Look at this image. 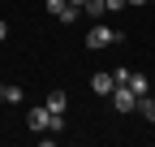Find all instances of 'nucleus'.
Instances as JSON below:
<instances>
[{"label":"nucleus","instance_id":"obj_1","mask_svg":"<svg viewBox=\"0 0 155 147\" xmlns=\"http://www.w3.org/2000/svg\"><path fill=\"white\" fill-rule=\"evenodd\" d=\"M26 125H30V130H39V134H61L65 130V113H52V108L48 104H39V108H30V113H26Z\"/></svg>","mask_w":155,"mask_h":147},{"label":"nucleus","instance_id":"obj_2","mask_svg":"<svg viewBox=\"0 0 155 147\" xmlns=\"http://www.w3.org/2000/svg\"><path fill=\"white\" fill-rule=\"evenodd\" d=\"M125 39V30H112V26H91L86 30V48L91 52H99V48H108V43H121Z\"/></svg>","mask_w":155,"mask_h":147},{"label":"nucleus","instance_id":"obj_3","mask_svg":"<svg viewBox=\"0 0 155 147\" xmlns=\"http://www.w3.org/2000/svg\"><path fill=\"white\" fill-rule=\"evenodd\" d=\"M112 108L116 113H134V108H138V95L129 91V82H116L112 87Z\"/></svg>","mask_w":155,"mask_h":147},{"label":"nucleus","instance_id":"obj_4","mask_svg":"<svg viewBox=\"0 0 155 147\" xmlns=\"http://www.w3.org/2000/svg\"><path fill=\"white\" fill-rule=\"evenodd\" d=\"M112 87H116V78H112V74H95V78H91V91H95V95H112Z\"/></svg>","mask_w":155,"mask_h":147},{"label":"nucleus","instance_id":"obj_5","mask_svg":"<svg viewBox=\"0 0 155 147\" xmlns=\"http://www.w3.org/2000/svg\"><path fill=\"white\" fill-rule=\"evenodd\" d=\"M22 100H26V95H22V87H17V82H13V87L0 82V104H9V108H13V104H22Z\"/></svg>","mask_w":155,"mask_h":147},{"label":"nucleus","instance_id":"obj_6","mask_svg":"<svg viewBox=\"0 0 155 147\" xmlns=\"http://www.w3.org/2000/svg\"><path fill=\"white\" fill-rule=\"evenodd\" d=\"M129 91H134L138 100H142V95H151V87H147V74H134V69H129Z\"/></svg>","mask_w":155,"mask_h":147},{"label":"nucleus","instance_id":"obj_7","mask_svg":"<svg viewBox=\"0 0 155 147\" xmlns=\"http://www.w3.org/2000/svg\"><path fill=\"white\" fill-rule=\"evenodd\" d=\"M43 104L52 108V113H65V108H69V95H65V91H52V95H48Z\"/></svg>","mask_w":155,"mask_h":147},{"label":"nucleus","instance_id":"obj_8","mask_svg":"<svg viewBox=\"0 0 155 147\" xmlns=\"http://www.w3.org/2000/svg\"><path fill=\"white\" fill-rule=\"evenodd\" d=\"M138 113H142V117L155 125V100H151V95H142V100H138Z\"/></svg>","mask_w":155,"mask_h":147},{"label":"nucleus","instance_id":"obj_9","mask_svg":"<svg viewBox=\"0 0 155 147\" xmlns=\"http://www.w3.org/2000/svg\"><path fill=\"white\" fill-rule=\"evenodd\" d=\"M104 9H108V5H104V0H86V5H82V13H86V17H99Z\"/></svg>","mask_w":155,"mask_h":147},{"label":"nucleus","instance_id":"obj_10","mask_svg":"<svg viewBox=\"0 0 155 147\" xmlns=\"http://www.w3.org/2000/svg\"><path fill=\"white\" fill-rule=\"evenodd\" d=\"M78 13H82V9H78V5H65L61 13H56V17H61V22H78Z\"/></svg>","mask_w":155,"mask_h":147},{"label":"nucleus","instance_id":"obj_11","mask_svg":"<svg viewBox=\"0 0 155 147\" xmlns=\"http://www.w3.org/2000/svg\"><path fill=\"white\" fill-rule=\"evenodd\" d=\"M43 5H48V13H61V9L69 5V0H43Z\"/></svg>","mask_w":155,"mask_h":147},{"label":"nucleus","instance_id":"obj_12","mask_svg":"<svg viewBox=\"0 0 155 147\" xmlns=\"http://www.w3.org/2000/svg\"><path fill=\"white\" fill-rule=\"evenodd\" d=\"M104 5H108V9L116 13V9H125V0H104Z\"/></svg>","mask_w":155,"mask_h":147},{"label":"nucleus","instance_id":"obj_13","mask_svg":"<svg viewBox=\"0 0 155 147\" xmlns=\"http://www.w3.org/2000/svg\"><path fill=\"white\" fill-rule=\"evenodd\" d=\"M5 35H9V22H5V17H0V43H5Z\"/></svg>","mask_w":155,"mask_h":147},{"label":"nucleus","instance_id":"obj_14","mask_svg":"<svg viewBox=\"0 0 155 147\" xmlns=\"http://www.w3.org/2000/svg\"><path fill=\"white\" fill-rule=\"evenodd\" d=\"M125 5H151V0H125Z\"/></svg>","mask_w":155,"mask_h":147},{"label":"nucleus","instance_id":"obj_15","mask_svg":"<svg viewBox=\"0 0 155 147\" xmlns=\"http://www.w3.org/2000/svg\"><path fill=\"white\" fill-rule=\"evenodd\" d=\"M69 5H78V9H82V5H86V0H69Z\"/></svg>","mask_w":155,"mask_h":147}]
</instances>
